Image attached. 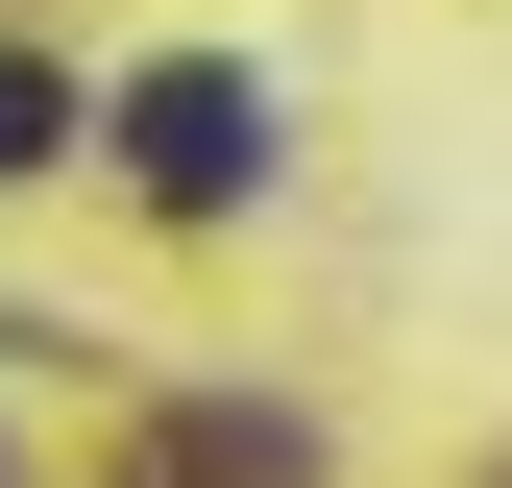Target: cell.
Instances as JSON below:
<instances>
[{"label":"cell","mask_w":512,"mask_h":488,"mask_svg":"<svg viewBox=\"0 0 512 488\" xmlns=\"http://www.w3.org/2000/svg\"><path fill=\"white\" fill-rule=\"evenodd\" d=\"M122 171H147L171 220H244V196H269V74H220V49L122 74Z\"/></svg>","instance_id":"obj_1"},{"label":"cell","mask_w":512,"mask_h":488,"mask_svg":"<svg viewBox=\"0 0 512 488\" xmlns=\"http://www.w3.org/2000/svg\"><path fill=\"white\" fill-rule=\"evenodd\" d=\"M74 147V74H25V49H0V171H49Z\"/></svg>","instance_id":"obj_2"}]
</instances>
